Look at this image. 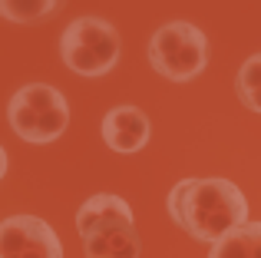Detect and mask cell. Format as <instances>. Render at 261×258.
<instances>
[{
  "label": "cell",
  "mask_w": 261,
  "mask_h": 258,
  "mask_svg": "<svg viewBox=\"0 0 261 258\" xmlns=\"http://www.w3.org/2000/svg\"><path fill=\"white\" fill-rule=\"evenodd\" d=\"M166 205L175 225L205 245H218L225 235L248 225V199L231 179H182Z\"/></svg>",
  "instance_id": "1"
},
{
  "label": "cell",
  "mask_w": 261,
  "mask_h": 258,
  "mask_svg": "<svg viewBox=\"0 0 261 258\" xmlns=\"http://www.w3.org/2000/svg\"><path fill=\"white\" fill-rule=\"evenodd\" d=\"M7 119H10V129L23 142L46 146V142L60 139L66 133V126H70V103L50 83H27L10 96Z\"/></svg>",
  "instance_id": "2"
},
{
  "label": "cell",
  "mask_w": 261,
  "mask_h": 258,
  "mask_svg": "<svg viewBox=\"0 0 261 258\" xmlns=\"http://www.w3.org/2000/svg\"><path fill=\"white\" fill-rule=\"evenodd\" d=\"M122 53V40L109 20L80 17L60 37V57L80 76H106Z\"/></svg>",
  "instance_id": "3"
},
{
  "label": "cell",
  "mask_w": 261,
  "mask_h": 258,
  "mask_svg": "<svg viewBox=\"0 0 261 258\" xmlns=\"http://www.w3.org/2000/svg\"><path fill=\"white\" fill-rule=\"evenodd\" d=\"M149 63L159 76L185 83V80L198 76L208 63V40L189 20H172V23L159 27L149 40Z\"/></svg>",
  "instance_id": "4"
},
{
  "label": "cell",
  "mask_w": 261,
  "mask_h": 258,
  "mask_svg": "<svg viewBox=\"0 0 261 258\" xmlns=\"http://www.w3.org/2000/svg\"><path fill=\"white\" fill-rule=\"evenodd\" d=\"M0 258H63V245L50 222L10 215L0 222Z\"/></svg>",
  "instance_id": "5"
},
{
  "label": "cell",
  "mask_w": 261,
  "mask_h": 258,
  "mask_svg": "<svg viewBox=\"0 0 261 258\" xmlns=\"http://www.w3.org/2000/svg\"><path fill=\"white\" fill-rule=\"evenodd\" d=\"M149 116L136 106H116V110L106 113L102 119V142H106L113 152H139L149 142Z\"/></svg>",
  "instance_id": "6"
},
{
  "label": "cell",
  "mask_w": 261,
  "mask_h": 258,
  "mask_svg": "<svg viewBox=\"0 0 261 258\" xmlns=\"http://www.w3.org/2000/svg\"><path fill=\"white\" fill-rule=\"evenodd\" d=\"M113 225H136V215L126 199H119L113 192H96L80 205V212H76L80 239H86L93 232H102V228H113Z\"/></svg>",
  "instance_id": "7"
},
{
  "label": "cell",
  "mask_w": 261,
  "mask_h": 258,
  "mask_svg": "<svg viewBox=\"0 0 261 258\" xmlns=\"http://www.w3.org/2000/svg\"><path fill=\"white\" fill-rule=\"evenodd\" d=\"M139 252H142V242L136 225H113L83 239L86 258H139Z\"/></svg>",
  "instance_id": "8"
},
{
  "label": "cell",
  "mask_w": 261,
  "mask_h": 258,
  "mask_svg": "<svg viewBox=\"0 0 261 258\" xmlns=\"http://www.w3.org/2000/svg\"><path fill=\"white\" fill-rule=\"evenodd\" d=\"M208 258H261V222L235 228L218 245H212Z\"/></svg>",
  "instance_id": "9"
},
{
  "label": "cell",
  "mask_w": 261,
  "mask_h": 258,
  "mask_svg": "<svg viewBox=\"0 0 261 258\" xmlns=\"http://www.w3.org/2000/svg\"><path fill=\"white\" fill-rule=\"evenodd\" d=\"M57 10H60L57 0H30V4H23V0H0V17L13 20V23H33V20H43Z\"/></svg>",
  "instance_id": "10"
},
{
  "label": "cell",
  "mask_w": 261,
  "mask_h": 258,
  "mask_svg": "<svg viewBox=\"0 0 261 258\" xmlns=\"http://www.w3.org/2000/svg\"><path fill=\"white\" fill-rule=\"evenodd\" d=\"M235 90H238V96L261 90V53H255V57H248V60L242 63V70H238V83H235Z\"/></svg>",
  "instance_id": "11"
},
{
  "label": "cell",
  "mask_w": 261,
  "mask_h": 258,
  "mask_svg": "<svg viewBox=\"0 0 261 258\" xmlns=\"http://www.w3.org/2000/svg\"><path fill=\"white\" fill-rule=\"evenodd\" d=\"M248 110H255V113H261V90H255V93H245V96H238Z\"/></svg>",
  "instance_id": "12"
},
{
  "label": "cell",
  "mask_w": 261,
  "mask_h": 258,
  "mask_svg": "<svg viewBox=\"0 0 261 258\" xmlns=\"http://www.w3.org/2000/svg\"><path fill=\"white\" fill-rule=\"evenodd\" d=\"M7 175V152H4V146H0V179Z\"/></svg>",
  "instance_id": "13"
}]
</instances>
